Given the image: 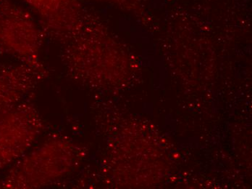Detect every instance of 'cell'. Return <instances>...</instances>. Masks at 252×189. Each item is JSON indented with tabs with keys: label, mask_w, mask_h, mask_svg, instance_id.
<instances>
[{
	"label": "cell",
	"mask_w": 252,
	"mask_h": 189,
	"mask_svg": "<svg viewBox=\"0 0 252 189\" xmlns=\"http://www.w3.org/2000/svg\"><path fill=\"white\" fill-rule=\"evenodd\" d=\"M33 68L0 64V117L15 108L33 81Z\"/></svg>",
	"instance_id": "cell-4"
},
{
	"label": "cell",
	"mask_w": 252,
	"mask_h": 189,
	"mask_svg": "<svg viewBox=\"0 0 252 189\" xmlns=\"http://www.w3.org/2000/svg\"><path fill=\"white\" fill-rule=\"evenodd\" d=\"M32 118L24 106L0 117V170L19 157L30 143Z\"/></svg>",
	"instance_id": "cell-3"
},
{
	"label": "cell",
	"mask_w": 252,
	"mask_h": 189,
	"mask_svg": "<svg viewBox=\"0 0 252 189\" xmlns=\"http://www.w3.org/2000/svg\"><path fill=\"white\" fill-rule=\"evenodd\" d=\"M40 25L59 37L74 38L82 29L85 10L80 0H22Z\"/></svg>",
	"instance_id": "cell-2"
},
{
	"label": "cell",
	"mask_w": 252,
	"mask_h": 189,
	"mask_svg": "<svg viewBox=\"0 0 252 189\" xmlns=\"http://www.w3.org/2000/svg\"><path fill=\"white\" fill-rule=\"evenodd\" d=\"M29 12L13 0H0V54L36 68L40 32Z\"/></svg>",
	"instance_id": "cell-1"
},
{
	"label": "cell",
	"mask_w": 252,
	"mask_h": 189,
	"mask_svg": "<svg viewBox=\"0 0 252 189\" xmlns=\"http://www.w3.org/2000/svg\"><path fill=\"white\" fill-rule=\"evenodd\" d=\"M103 1H112V2L118 3V4L125 5V4H128L130 0H103Z\"/></svg>",
	"instance_id": "cell-5"
}]
</instances>
